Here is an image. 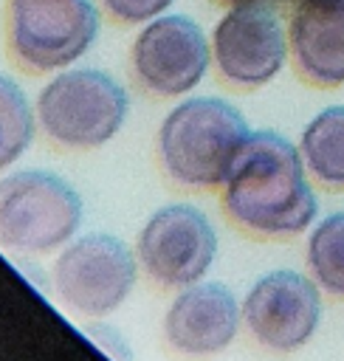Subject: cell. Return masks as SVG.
Instances as JSON below:
<instances>
[{
    "instance_id": "cell-1",
    "label": "cell",
    "mask_w": 344,
    "mask_h": 361,
    "mask_svg": "<svg viewBox=\"0 0 344 361\" xmlns=\"http://www.w3.org/2000/svg\"><path fill=\"white\" fill-rule=\"evenodd\" d=\"M220 197L226 214L259 237H296L319 220V197L299 144L274 130H251Z\"/></svg>"
},
{
    "instance_id": "cell-2",
    "label": "cell",
    "mask_w": 344,
    "mask_h": 361,
    "mask_svg": "<svg viewBox=\"0 0 344 361\" xmlns=\"http://www.w3.org/2000/svg\"><path fill=\"white\" fill-rule=\"evenodd\" d=\"M248 135V121L231 102L189 96L164 116L158 127V158L175 183L217 189Z\"/></svg>"
},
{
    "instance_id": "cell-3",
    "label": "cell",
    "mask_w": 344,
    "mask_h": 361,
    "mask_svg": "<svg viewBox=\"0 0 344 361\" xmlns=\"http://www.w3.org/2000/svg\"><path fill=\"white\" fill-rule=\"evenodd\" d=\"M79 192L51 169H11L0 175V248L23 257L54 254L82 226Z\"/></svg>"
},
{
    "instance_id": "cell-4",
    "label": "cell",
    "mask_w": 344,
    "mask_h": 361,
    "mask_svg": "<svg viewBox=\"0 0 344 361\" xmlns=\"http://www.w3.org/2000/svg\"><path fill=\"white\" fill-rule=\"evenodd\" d=\"M34 110L39 130L54 144L96 149L124 127L130 96L118 79L99 68H65L39 87Z\"/></svg>"
},
{
    "instance_id": "cell-5",
    "label": "cell",
    "mask_w": 344,
    "mask_h": 361,
    "mask_svg": "<svg viewBox=\"0 0 344 361\" xmlns=\"http://www.w3.org/2000/svg\"><path fill=\"white\" fill-rule=\"evenodd\" d=\"M138 254L107 231L76 234L56 251L51 282L65 307L79 316L102 319L118 310L138 282Z\"/></svg>"
},
{
    "instance_id": "cell-6",
    "label": "cell",
    "mask_w": 344,
    "mask_h": 361,
    "mask_svg": "<svg viewBox=\"0 0 344 361\" xmlns=\"http://www.w3.org/2000/svg\"><path fill=\"white\" fill-rule=\"evenodd\" d=\"M99 34L93 0H8L6 42L31 73H56L90 51Z\"/></svg>"
},
{
    "instance_id": "cell-7",
    "label": "cell",
    "mask_w": 344,
    "mask_h": 361,
    "mask_svg": "<svg viewBox=\"0 0 344 361\" xmlns=\"http://www.w3.org/2000/svg\"><path fill=\"white\" fill-rule=\"evenodd\" d=\"M217 248L214 223L192 203H166L155 209L135 240L141 271L175 290L206 279L217 259Z\"/></svg>"
},
{
    "instance_id": "cell-8",
    "label": "cell",
    "mask_w": 344,
    "mask_h": 361,
    "mask_svg": "<svg viewBox=\"0 0 344 361\" xmlns=\"http://www.w3.org/2000/svg\"><path fill=\"white\" fill-rule=\"evenodd\" d=\"M211 65V39L186 14H161L135 34L130 68L135 82L158 99L192 93Z\"/></svg>"
},
{
    "instance_id": "cell-9",
    "label": "cell",
    "mask_w": 344,
    "mask_h": 361,
    "mask_svg": "<svg viewBox=\"0 0 344 361\" xmlns=\"http://www.w3.org/2000/svg\"><path fill=\"white\" fill-rule=\"evenodd\" d=\"M321 288L310 274L276 268L254 279L242 296V324L274 353H293L305 347L324 313Z\"/></svg>"
},
{
    "instance_id": "cell-10",
    "label": "cell",
    "mask_w": 344,
    "mask_h": 361,
    "mask_svg": "<svg viewBox=\"0 0 344 361\" xmlns=\"http://www.w3.org/2000/svg\"><path fill=\"white\" fill-rule=\"evenodd\" d=\"M290 59L288 23L265 6L228 8L211 31V62L220 79L240 90H254L276 79Z\"/></svg>"
},
{
    "instance_id": "cell-11",
    "label": "cell",
    "mask_w": 344,
    "mask_h": 361,
    "mask_svg": "<svg viewBox=\"0 0 344 361\" xmlns=\"http://www.w3.org/2000/svg\"><path fill=\"white\" fill-rule=\"evenodd\" d=\"M242 327V302L223 282L200 279L178 288L166 313L164 336L183 355H217L234 344Z\"/></svg>"
},
{
    "instance_id": "cell-12",
    "label": "cell",
    "mask_w": 344,
    "mask_h": 361,
    "mask_svg": "<svg viewBox=\"0 0 344 361\" xmlns=\"http://www.w3.org/2000/svg\"><path fill=\"white\" fill-rule=\"evenodd\" d=\"M288 42L307 85H344V0H299L288 11Z\"/></svg>"
},
{
    "instance_id": "cell-13",
    "label": "cell",
    "mask_w": 344,
    "mask_h": 361,
    "mask_svg": "<svg viewBox=\"0 0 344 361\" xmlns=\"http://www.w3.org/2000/svg\"><path fill=\"white\" fill-rule=\"evenodd\" d=\"M299 152L313 180L344 189V104H330L305 124Z\"/></svg>"
},
{
    "instance_id": "cell-14",
    "label": "cell",
    "mask_w": 344,
    "mask_h": 361,
    "mask_svg": "<svg viewBox=\"0 0 344 361\" xmlns=\"http://www.w3.org/2000/svg\"><path fill=\"white\" fill-rule=\"evenodd\" d=\"M307 274L330 296H344V212L319 217L305 243Z\"/></svg>"
},
{
    "instance_id": "cell-15",
    "label": "cell",
    "mask_w": 344,
    "mask_h": 361,
    "mask_svg": "<svg viewBox=\"0 0 344 361\" xmlns=\"http://www.w3.org/2000/svg\"><path fill=\"white\" fill-rule=\"evenodd\" d=\"M37 127V110L25 90L0 73V175L28 152Z\"/></svg>"
},
{
    "instance_id": "cell-16",
    "label": "cell",
    "mask_w": 344,
    "mask_h": 361,
    "mask_svg": "<svg viewBox=\"0 0 344 361\" xmlns=\"http://www.w3.org/2000/svg\"><path fill=\"white\" fill-rule=\"evenodd\" d=\"M175 0H102L104 11L121 25H138L161 17Z\"/></svg>"
},
{
    "instance_id": "cell-17",
    "label": "cell",
    "mask_w": 344,
    "mask_h": 361,
    "mask_svg": "<svg viewBox=\"0 0 344 361\" xmlns=\"http://www.w3.org/2000/svg\"><path fill=\"white\" fill-rule=\"evenodd\" d=\"M87 336L93 338L96 347H102L113 361H133V350H130V341L124 338V333L107 322H93L87 327Z\"/></svg>"
},
{
    "instance_id": "cell-18",
    "label": "cell",
    "mask_w": 344,
    "mask_h": 361,
    "mask_svg": "<svg viewBox=\"0 0 344 361\" xmlns=\"http://www.w3.org/2000/svg\"><path fill=\"white\" fill-rule=\"evenodd\" d=\"M214 3L223 6V8H237V6H265V8H274V11H279V14L288 17V11H290L299 0H214Z\"/></svg>"
}]
</instances>
